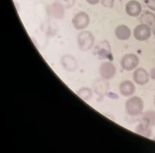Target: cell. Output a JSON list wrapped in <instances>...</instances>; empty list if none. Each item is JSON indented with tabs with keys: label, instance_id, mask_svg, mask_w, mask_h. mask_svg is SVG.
Instances as JSON below:
<instances>
[{
	"label": "cell",
	"instance_id": "obj_3",
	"mask_svg": "<svg viewBox=\"0 0 155 153\" xmlns=\"http://www.w3.org/2000/svg\"><path fill=\"white\" fill-rule=\"evenodd\" d=\"M151 35V28L147 25L141 23L137 25L133 31L135 39L140 42L148 40Z\"/></svg>",
	"mask_w": 155,
	"mask_h": 153
},
{
	"label": "cell",
	"instance_id": "obj_19",
	"mask_svg": "<svg viewBox=\"0 0 155 153\" xmlns=\"http://www.w3.org/2000/svg\"><path fill=\"white\" fill-rule=\"evenodd\" d=\"M153 35H154V37H155V28H154V30H153Z\"/></svg>",
	"mask_w": 155,
	"mask_h": 153
},
{
	"label": "cell",
	"instance_id": "obj_14",
	"mask_svg": "<svg viewBox=\"0 0 155 153\" xmlns=\"http://www.w3.org/2000/svg\"><path fill=\"white\" fill-rule=\"evenodd\" d=\"M101 4L107 8H112L115 4V0H101Z\"/></svg>",
	"mask_w": 155,
	"mask_h": 153
},
{
	"label": "cell",
	"instance_id": "obj_10",
	"mask_svg": "<svg viewBox=\"0 0 155 153\" xmlns=\"http://www.w3.org/2000/svg\"><path fill=\"white\" fill-rule=\"evenodd\" d=\"M48 10L51 16L58 19H61L65 15L64 7L59 2L52 4L49 6Z\"/></svg>",
	"mask_w": 155,
	"mask_h": 153
},
{
	"label": "cell",
	"instance_id": "obj_15",
	"mask_svg": "<svg viewBox=\"0 0 155 153\" xmlns=\"http://www.w3.org/2000/svg\"><path fill=\"white\" fill-rule=\"evenodd\" d=\"M61 4L63 5L64 7L68 8L73 5L74 0H59Z\"/></svg>",
	"mask_w": 155,
	"mask_h": 153
},
{
	"label": "cell",
	"instance_id": "obj_16",
	"mask_svg": "<svg viewBox=\"0 0 155 153\" xmlns=\"http://www.w3.org/2000/svg\"><path fill=\"white\" fill-rule=\"evenodd\" d=\"M145 3L149 8L155 12V0H145Z\"/></svg>",
	"mask_w": 155,
	"mask_h": 153
},
{
	"label": "cell",
	"instance_id": "obj_7",
	"mask_svg": "<svg viewBox=\"0 0 155 153\" xmlns=\"http://www.w3.org/2000/svg\"><path fill=\"white\" fill-rule=\"evenodd\" d=\"M133 78L136 83L140 85H143L148 82L149 75L145 69L139 68L134 72Z\"/></svg>",
	"mask_w": 155,
	"mask_h": 153
},
{
	"label": "cell",
	"instance_id": "obj_5",
	"mask_svg": "<svg viewBox=\"0 0 155 153\" xmlns=\"http://www.w3.org/2000/svg\"><path fill=\"white\" fill-rule=\"evenodd\" d=\"M72 22L73 26L77 30H82L87 28L89 24V17L87 14L85 12H81L74 16Z\"/></svg>",
	"mask_w": 155,
	"mask_h": 153
},
{
	"label": "cell",
	"instance_id": "obj_20",
	"mask_svg": "<svg viewBox=\"0 0 155 153\" xmlns=\"http://www.w3.org/2000/svg\"><path fill=\"white\" fill-rule=\"evenodd\" d=\"M154 105H155V97H154Z\"/></svg>",
	"mask_w": 155,
	"mask_h": 153
},
{
	"label": "cell",
	"instance_id": "obj_12",
	"mask_svg": "<svg viewBox=\"0 0 155 153\" xmlns=\"http://www.w3.org/2000/svg\"><path fill=\"white\" fill-rule=\"evenodd\" d=\"M141 23L145 24L151 28H155V15L149 11H145L139 18Z\"/></svg>",
	"mask_w": 155,
	"mask_h": 153
},
{
	"label": "cell",
	"instance_id": "obj_9",
	"mask_svg": "<svg viewBox=\"0 0 155 153\" xmlns=\"http://www.w3.org/2000/svg\"><path fill=\"white\" fill-rule=\"evenodd\" d=\"M115 34L117 39L122 41H126L131 36V30L127 25H120L116 27Z\"/></svg>",
	"mask_w": 155,
	"mask_h": 153
},
{
	"label": "cell",
	"instance_id": "obj_2",
	"mask_svg": "<svg viewBox=\"0 0 155 153\" xmlns=\"http://www.w3.org/2000/svg\"><path fill=\"white\" fill-rule=\"evenodd\" d=\"M78 44L80 49L83 51H88L93 46L95 38L92 33L89 31H82L78 37Z\"/></svg>",
	"mask_w": 155,
	"mask_h": 153
},
{
	"label": "cell",
	"instance_id": "obj_11",
	"mask_svg": "<svg viewBox=\"0 0 155 153\" xmlns=\"http://www.w3.org/2000/svg\"><path fill=\"white\" fill-rule=\"evenodd\" d=\"M120 93L124 96H130L135 93L136 87L131 81L126 80L120 83Z\"/></svg>",
	"mask_w": 155,
	"mask_h": 153
},
{
	"label": "cell",
	"instance_id": "obj_4",
	"mask_svg": "<svg viewBox=\"0 0 155 153\" xmlns=\"http://www.w3.org/2000/svg\"><path fill=\"white\" fill-rule=\"evenodd\" d=\"M139 58L133 53H128L122 57L120 61L121 67L126 71H130L135 69L139 63Z\"/></svg>",
	"mask_w": 155,
	"mask_h": 153
},
{
	"label": "cell",
	"instance_id": "obj_17",
	"mask_svg": "<svg viewBox=\"0 0 155 153\" xmlns=\"http://www.w3.org/2000/svg\"><path fill=\"white\" fill-rule=\"evenodd\" d=\"M86 1L91 5H95L99 3L100 0H86Z\"/></svg>",
	"mask_w": 155,
	"mask_h": 153
},
{
	"label": "cell",
	"instance_id": "obj_18",
	"mask_svg": "<svg viewBox=\"0 0 155 153\" xmlns=\"http://www.w3.org/2000/svg\"><path fill=\"white\" fill-rule=\"evenodd\" d=\"M150 76L152 79L155 80V68L150 71Z\"/></svg>",
	"mask_w": 155,
	"mask_h": 153
},
{
	"label": "cell",
	"instance_id": "obj_1",
	"mask_svg": "<svg viewBox=\"0 0 155 153\" xmlns=\"http://www.w3.org/2000/svg\"><path fill=\"white\" fill-rule=\"evenodd\" d=\"M143 109V102L138 97H130L126 102V111L130 115H138L141 113Z\"/></svg>",
	"mask_w": 155,
	"mask_h": 153
},
{
	"label": "cell",
	"instance_id": "obj_13",
	"mask_svg": "<svg viewBox=\"0 0 155 153\" xmlns=\"http://www.w3.org/2000/svg\"><path fill=\"white\" fill-rule=\"evenodd\" d=\"M155 113L150 112L147 113L145 117V120L147 121V124L148 125L155 124Z\"/></svg>",
	"mask_w": 155,
	"mask_h": 153
},
{
	"label": "cell",
	"instance_id": "obj_8",
	"mask_svg": "<svg viewBox=\"0 0 155 153\" xmlns=\"http://www.w3.org/2000/svg\"><path fill=\"white\" fill-rule=\"evenodd\" d=\"M101 71L103 77L109 79L115 76L117 73V69L113 63L107 62L102 64L101 67Z\"/></svg>",
	"mask_w": 155,
	"mask_h": 153
},
{
	"label": "cell",
	"instance_id": "obj_6",
	"mask_svg": "<svg viewBox=\"0 0 155 153\" xmlns=\"http://www.w3.org/2000/svg\"><path fill=\"white\" fill-rule=\"evenodd\" d=\"M125 11L127 14L132 17L139 16L142 12L141 4L136 0H131L126 4Z\"/></svg>",
	"mask_w": 155,
	"mask_h": 153
}]
</instances>
